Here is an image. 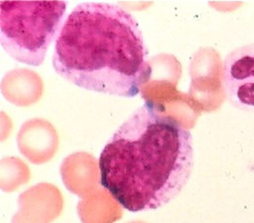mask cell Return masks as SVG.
Listing matches in <instances>:
<instances>
[{"label": "cell", "mask_w": 254, "mask_h": 223, "mask_svg": "<svg viewBox=\"0 0 254 223\" xmlns=\"http://www.w3.org/2000/svg\"><path fill=\"white\" fill-rule=\"evenodd\" d=\"M65 1H1L0 44L15 60L43 63L64 22Z\"/></svg>", "instance_id": "cell-3"}, {"label": "cell", "mask_w": 254, "mask_h": 223, "mask_svg": "<svg viewBox=\"0 0 254 223\" xmlns=\"http://www.w3.org/2000/svg\"><path fill=\"white\" fill-rule=\"evenodd\" d=\"M139 24L124 8L82 2L65 17L52 56L55 71L79 88L134 97L152 67Z\"/></svg>", "instance_id": "cell-2"}, {"label": "cell", "mask_w": 254, "mask_h": 223, "mask_svg": "<svg viewBox=\"0 0 254 223\" xmlns=\"http://www.w3.org/2000/svg\"><path fill=\"white\" fill-rule=\"evenodd\" d=\"M100 184L123 208L157 209L174 199L193 167L190 132L147 100L119 126L98 161Z\"/></svg>", "instance_id": "cell-1"}, {"label": "cell", "mask_w": 254, "mask_h": 223, "mask_svg": "<svg viewBox=\"0 0 254 223\" xmlns=\"http://www.w3.org/2000/svg\"><path fill=\"white\" fill-rule=\"evenodd\" d=\"M222 84L228 102L254 113V43L230 51L222 64Z\"/></svg>", "instance_id": "cell-4"}]
</instances>
